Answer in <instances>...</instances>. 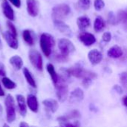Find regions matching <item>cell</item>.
I'll return each instance as SVG.
<instances>
[{
    "mask_svg": "<svg viewBox=\"0 0 127 127\" xmlns=\"http://www.w3.org/2000/svg\"><path fill=\"white\" fill-rule=\"evenodd\" d=\"M39 45L43 54L48 57L52 53V50L55 45V40L53 36L48 33H43L40 36Z\"/></svg>",
    "mask_w": 127,
    "mask_h": 127,
    "instance_id": "obj_2",
    "label": "cell"
},
{
    "mask_svg": "<svg viewBox=\"0 0 127 127\" xmlns=\"http://www.w3.org/2000/svg\"><path fill=\"white\" fill-rule=\"evenodd\" d=\"M1 83L4 86V87L7 89H9V90H12V89H14L16 87V84L13 81L11 80L10 78L7 77H2L1 79Z\"/></svg>",
    "mask_w": 127,
    "mask_h": 127,
    "instance_id": "obj_28",
    "label": "cell"
},
{
    "mask_svg": "<svg viewBox=\"0 0 127 127\" xmlns=\"http://www.w3.org/2000/svg\"><path fill=\"white\" fill-rule=\"evenodd\" d=\"M103 54L97 49H92L88 53V59L92 65L100 64L103 60Z\"/></svg>",
    "mask_w": 127,
    "mask_h": 127,
    "instance_id": "obj_12",
    "label": "cell"
},
{
    "mask_svg": "<svg viewBox=\"0 0 127 127\" xmlns=\"http://www.w3.org/2000/svg\"><path fill=\"white\" fill-rule=\"evenodd\" d=\"M16 97L19 114L22 116H25V115L27 114V103L25 97L22 95H17Z\"/></svg>",
    "mask_w": 127,
    "mask_h": 127,
    "instance_id": "obj_18",
    "label": "cell"
},
{
    "mask_svg": "<svg viewBox=\"0 0 127 127\" xmlns=\"http://www.w3.org/2000/svg\"><path fill=\"white\" fill-rule=\"evenodd\" d=\"M123 103H124V105L127 107V95H126L124 98H123Z\"/></svg>",
    "mask_w": 127,
    "mask_h": 127,
    "instance_id": "obj_40",
    "label": "cell"
},
{
    "mask_svg": "<svg viewBox=\"0 0 127 127\" xmlns=\"http://www.w3.org/2000/svg\"><path fill=\"white\" fill-rule=\"evenodd\" d=\"M67 70L70 76H72L77 79H82V80L91 79L94 80L97 77L96 73L87 70L83 67H82L81 65H76L70 68H68Z\"/></svg>",
    "mask_w": 127,
    "mask_h": 127,
    "instance_id": "obj_1",
    "label": "cell"
},
{
    "mask_svg": "<svg viewBox=\"0 0 127 127\" xmlns=\"http://www.w3.org/2000/svg\"><path fill=\"white\" fill-rule=\"evenodd\" d=\"M42 104L46 111L51 113H55L59 108V103L54 99H45L42 101Z\"/></svg>",
    "mask_w": 127,
    "mask_h": 127,
    "instance_id": "obj_15",
    "label": "cell"
},
{
    "mask_svg": "<svg viewBox=\"0 0 127 127\" xmlns=\"http://www.w3.org/2000/svg\"><path fill=\"white\" fill-rule=\"evenodd\" d=\"M46 69H47V71H48V73L49 74V75H50V77H51V80H52L54 85L55 86V85L58 83V81H59L60 76H59V74H57V72L56 71L54 65L51 64V63H48V64L46 65Z\"/></svg>",
    "mask_w": 127,
    "mask_h": 127,
    "instance_id": "obj_21",
    "label": "cell"
},
{
    "mask_svg": "<svg viewBox=\"0 0 127 127\" xmlns=\"http://www.w3.org/2000/svg\"><path fill=\"white\" fill-rule=\"evenodd\" d=\"M54 27L57 28L58 31H60L61 33L64 34L65 36H71L72 35V31L71 28L65 24L63 21L62 20H54Z\"/></svg>",
    "mask_w": 127,
    "mask_h": 127,
    "instance_id": "obj_13",
    "label": "cell"
},
{
    "mask_svg": "<svg viewBox=\"0 0 127 127\" xmlns=\"http://www.w3.org/2000/svg\"><path fill=\"white\" fill-rule=\"evenodd\" d=\"M3 127H9L7 124H4L3 125Z\"/></svg>",
    "mask_w": 127,
    "mask_h": 127,
    "instance_id": "obj_42",
    "label": "cell"
},
{
    "mask_svg": "<svg viewBox=\"0 0 127 127\" xmlns=\"http://www.w3.org/2000/svg\"><path fill=\"white\" fill-rule=\"evenodd\" d=\"M117 17L119 23H122L124 29L127 31V8L125 10H120L118 12Z\"/></svg>",
    "mask_w": 127,
    "mask_h": 127,
    "instance_id": "obj_26",
    "label": "cell"
},
{
    "mask_svg": "<svg viewBox=\"0 0 127 127\" xmlns=\"http://www.w3.org/2000/svg\"><path fill=\"white\" fill-rule=\"evenodd\" d=\"M23 74H24V77L28 83V84L31 86L32 88H34L36 89V81L33 77V75L31 74V71L27 68H23Z\"/></svg>",
    "mask_w": 127,
    "mask_h": 127,
    "instance_id": "obj_24",
    "label": "cell"
},
{
    "mask_svg": "<svg viewBox=\"0 0 127 127\" xmlns=\"http://www.w3.org/2000/svg\"><path fill=\"white\" fill-rule=\"evenodd\" d=\"M102 39L105 42H109L112 39V33L110 32H105L102 36Z\"/></svg>",
    "mask_w": 127,
    "mask_h": 127,
    "instance_id": "obj_33",
    "label": "cell"
},
{
    "mask_svg": "<svg viewBox=\"0 0 127 127\" xmlns=\"http://www.w3.org/2000/svg\"><path fill=\"white\" fill-rule=\"evenodd\" d=\"M91 6L90 0H78L76 3V7L78 10L86 11L89 9Z\"/></svg>",
    "mask_w": 127,
    "mask_h": 127,
    "instance_id": "obj_27",
    "label": "cell"
},
{
    "mask_svg": "<svg viewBox=\"0 0 127 127\" xmlns=\"http://www.w3.org/2000/svg\"><path fill=\"white\" fill-rule=\"evenodd\" d=\"M4 106L6 109V119L8 123H12L16 120V106L15 100L11 95H7L5 97Z\"/></svg>",
    "mask_w": 127,
    "mask_h": 127,
    "instance_id": "obj_4",
    "label": "cell"
},
{
    "mask_svg": "<svg viewBox=\"0 0 127 127\" xmlns=\"http://www.w3.org/2000/svg\"><path fill=\"white\" fill-rule=\"evenodd\" d=\"M1 47H2V45H1V39H0V49H1Z\"/></svg>",
    "mask_w": 127,
    "mask_h": 127,
    "instance_id": "obj_43",
    "label": "cell"
},
{
    "mask_svg": "<svg viewBox=\"0 0 127 127\" xmlns=\"http://www.w3.org/2000/svg\"><path fill=\"white\" fill-rule=\"evenodd\" d=\"M28 58L32 65L38 71H42L43 69V60L41 54L34 49L30 50L28 53Z\"/></svg>",
    "mask_w": 127,
    "mask_h": 127,
    "instance_id": "obj_7",
    "label": "cell"
},
{
    "mask_svg": "<svg viewBox=\"0 0 127 127\" xmlns=\"http://www.w3.org/2000/svg\"><path fill=\"white\" fill-rule=\"evenodd\" d=\"M108 22L112 25H115L119 23L118 17L115 16L113 11H109L108 13Z\"/></svg>",
    "mask_w": 127,
    "mask_h": 127,
    "instance_id": "obj_29",
    "label": "cell"
},
{
    "mask_svg": "<svg viewBox=\"0 0 127 127\" xmlns=\"http://www.w3.org/2000/svg\"><path fill=\"white\" fill-rule=\"evenodd\" d=\"M123 54L124 51L122 48L118 45H113L107 51V56L112 59H118L123 56Z\"/></svg>",
    "mask_w": 127,
    "mask_h": 127,
    "instance_id": "obj_19",
    "label": "cell"
},
{
    "mask_svg": "<svg viewBox=\"0 0 127 127\" xmlns=\"http://www.w3.org/2000/svg\"><path fill=\"white\" fill-rule=\"evenodd\" d=\"M7 27L8 28L7 31H9L11 33H13L14 36H17V31H16V28L15 27V25L12 23V22L10 21H7Z\"/></svg>",
    "mask_w": 127,
    "mask_h": 127,
    "instance_id": "obj_31",
    "label": "cell"
},
{
    "mask_svg": "<svg viewBox=\"0 0 127 127\" xmlns=\"http://www.w3.org/2000/svg\"><path fill=\"white\" fill-rule=\"evenodd\" d=\"M71 13V8L67 4H59L52 8L51 16L54 20H62L65 19Z\"/></svg>",
    "mask_w": 127,
    "mask_h": 127,
    "instance_id": "obj_3",
    "label": "cell"
},
{
    "mask_svg": "<svg viewBox=\"0 0 127 127\" xmlns=\"http://www.w3.org/2000/svg\"><path fill=\"white\" fill-rule=\"evenodd\" d=\"M78 38L80 39V41L85 45L87 47L92 46V45H94L96 42V38L95 36L89 32H86V31H83L80 33H79Z\"/></svg>",
    "mask_w": 127,
    "mask_h": 127,
    "instance_id": "obj_10",
    "label": "cell"
},
{
    "mask_svg": "<svg viewBox=\"0 0 127 127\" xmlns=\"http://www.w3.org/2000/svg\"><path fill=\"white\" fill-rule=\"evenodd\" d=\"M9 63L16 70H20L23 67V60L18 55L11 57L9 60Z\"/></svg>",
    "mask_w": 127,
    "mask_h": 127,
    "instance_id": "obj_22",
    "label": "cell"
},
{
    "mask_svg": "<svg viewBox=\"0 0 127 127\" xmlns=\"http://www.w3.org/2000/svg\"><path fill=\"white\" fill-rule=\"evenodd\" d=\"M77 25L78 28L80 31H84L90 26L91 22H90V19L88 16H80L77 18Z\"/></svg>",
    "mask_w": 127,
    "mask_h": 127,
    "instance_id": "obj_20",
    "label": "cell"
},
{
    "mask_svg": "<svg viewBox=\"0 0 127 127\" xmlns=\"http://www.w3.org/2000/svg\"><path fill=\"white\" fill-rule=\"evenodd\" d=\"M106 27V22L103 18L100 16H97L94 22V30L95 32L99 33L102 31Z\"/></svg>",
    "mask_w": 127,
    "mask_h": 127,
    "instance_id": "obj_23",
    "label": "cell"
},
{
    "mask_svg": "<svg viewBox=\"0 0 127 127\" xmlns=\"http://www.w3.org/2000/svg\"><path fill=\"white\" fill-rule=\"evenodd\" d=\"M0 76L4 77H6V70H5V67L4 65V64L0 62Z\"/></svg>",
    "mask_w": 127,
    "mask_h": 127,
    "instance_id": "obj_35",
    "label": "cell"
},
{
    "mask_svg": "<svg viewBox=\"0 0 127 127\" xmlns=\"http://www.w3.org/2000/svg\"><path fill=\"white\" fill-rule=\"evenodd\" d=\"M113 89L118 93V94H122L123 93V89H122V87L121 86H118V85H115V86H114V87H113Z\"/></svg>",
    "mask_w": 127,
    "mask_h": 127,
    "instance_id": "obj_37",
    "label": "cell"
},
{
    "mask_svg": "<svg viewBox=\"0 0 127 127\" xmlns=\"http://www.w3.org/2000/svg\"><path fill=\"white\" fill-rule=\"evenodd\" d=\"M57 45H58V48L60 50V53L66 57H68V56L71 54L74 53L76 50L73 42L67 38L60 39L58 40Z\"/></svg>",
    "mask_w": 127,
    "mask_h": 127,
    "instance_id": "obj_6",
    "label": "cell"
},
{
    "mask_svg": "<svg viewBox=\"0 0 127 127\" xmlns=\"http://www.w3.org/2000/svg\"><path fill=\"white\" fill-rule=\"evenodd\" d=\"M26 8L28 13L32 16L36 17L39 13V2L38 0H26Z\"/></svg>",
    "mask_w": 127,
    "mask_h": 127,
    "instance_id": "obj_8",
    "label": "cell"
},
{
    "mask_svg": "<svg viewBox=\"0 0 127 127\" xmlns=\"http://www.w3.org/2000/svg\"><path fill=\"white\" fill-rule=\"evenodd\" d=\"M1 112H2V108H1V106L0 105V115L1 114Z\"/></svg>",
    "mask_w": 127,
    "mask_h": 127,
    "instance_id": "obj_41",
    "label": "cell"
},
{
    "mask_svg": "<svg viewBox=\"0 0 127 127\" xmlns=\"http://www.w3.org/2000/svg\"><path fill=\"white\" fill-rule=\"evenodd\" d=\"M80 117V113L77 110H72L67 113L66 115H64L63 116H60L57 118V121L60 123H62L63 124L68 123L71 120H74L76 118H78Z\"/></svg>",
    "mask_w": 127,
    "mask_h": 127,
    "instance_id": "obj_16",
    "label": "cell"
},
{
    "mask_svg": "<svg viewBox=\"0 0 127 127\" xmlns=\"http://www.w3.org/2000/svg\"><path fill=\"white\" fill-rule=\"evenodd\" d=\"M22 38L26 44H28L30 46H32L34 45V38L33 36V34L31 31L28 29H25L22 32Z\"/></svg>",
    "mask_w": 127,
    "mask_h": 127,
    "instance_id": "obj_25",
    "label": "cell"
},
{
    "mask_svg": "<svg viewBox=\"0 0 127 127\" xmlns=\"http://www.w3.org/2000/svg\"><path fill=\"white\" fill-rule=\"evenodd\" d=\"M1 10L4 16L8 19V21L13 22L15 19V14L13 7L7 0H2Z\"/></svg>",
    "mask_w": 127,
    "mask_h": 127,
    "instance_id": "obj_9",
    "label": "cell"
},
{
    "mask_svg": "<svg viewBox=\"0 0 127 127\" xmlns=\"http://www.w3.org/2000/svg\"><path fill=\"white\" fill-rule=\"evenodd\" d=\"M3 38L10 48L16 50L19 48V42L17 39V36H14L9 31H6L3 33Z\"/></svg>",
    "mask_w": 127,
    "mask_h": 127,
    "instance_id": "obj_11",
    "label": "cell"
},
{
    "mask_svg": "<svg viewBox=\"0 0 127 127\" xmlns=\"http://www.w3.org/2000/svg\"><path fill=\"white\" fill-rule=\"evenodd\" d=\"M119 78L121 84L124 87H127V71H124L121 73L119 75Z\"/></svg>",
    "mask_w": 127,
    "mask_h": 127,
    "instance_id": "obj_32",
    "label": "cell"
},
{
    "mask_svg": "<svg viewBox=\"0 0 127 127\" xmlns=\"http://www.w3.org/2000/svg\"><path fill=\"white\" fill-rule=\"evenodd\" d=\"M94 7L97 11H100L105 7V2L103 0H95Z\"/></svg>",
    "mask_w": 127,
    "mask_h": 127,
    "instance_id": "obj_30",
    "label": "cell"
},
{
    "mask_svg": "<svg viewBox=\"0 0 127 127\" xmlns=\"http://www.w3.org/2000/svg\"><path fill=\"white\" fill-rule=\"evenodd\" d=\"M27 106H28L29 109L34 112L36 113L39 110V102L37 100V97L33 95H28L27 97L26 100Z\"/></svg>",
    "mask_w": 127,
    "mask_h": 127,
    "instance_id": "obj_17",
    "label": "cell"
},
{
    "mask_svg": "<svg viewBox=\"0 0 127 127\" xmlns=\"http://www.w3.org/2000/svg\"><path fill=\"white\" fill-rule=\"evenodd\" d=\"M54 86L56 89V95L59 101L64 102L68 96V87L66 83V80L60 76L59 81Z\"/></svg>",
    "mask_w": 127,
    "mask_h": 127,
    "instance_id": "obj_5",
    "label": "cell"
},
{
    "mask_svg": "<svg viewBox=\"0 0 127 127\" xmlns=\"http://www.w3.org/2000/svg\"><path fill=\"white\" fill-rule=\"evenodd\" d=\"M84 92L80 88H76L74 89L69 96V102L71 103H78L83 100Z\"/></svg>",
    "mask_w": 127,
    "mask_h": 127,
    "instance_id": "obj_14",
    "label": "cell"
},
{
    "mask_svg": "<svg viewBox=\"0 0 127 127\" xmlns=\"http://www.w3.org/2000/svg\"><path fill=\"white\" fill-rule=\"evenodd\" d=\"M19 127H29V125H28L27 123H25V122H21V123H20V124H19Z\"/></svg>",
    "mask_w": 127,
    "mask_h": 127,
    "instance_id": "obj_38",
    "label": "cell"
},
{
    "mask_svg": "<svg viewBox=\"0 0 127 127\" xmlns=\"http://www.w3.org/2000/svg\"><path fill=\"white\" fill-rule=\"evenodd\" d=\"M63 127H80V124L78 121H75L74 123H66L64 124Z\"/></svg>",
    "mask_w": 127,
    "mask_h": 127,
    "instance_id": "obj_34",
    "label": "cell"
},
{
    "mask_svg": "<svg viewBox=\"0 0 127 127\" xmlns=\"http://www.w3.org/2000/svg\"><path fill=\"white\" fill-rule=\"evenodd\" d=\"M7 1L17 8H19L21 7V0H7Z\"/></svg>",
    "mask_w": 127,
    "mask_h": 127,
    "instance_id": "obj_36",
    "label": "cell"
},
{
    "mask_svg": "<svg viewBox=\"0 0 127 127\" xmlns=\"http://www.w3.org/2000/svg\"><path fill=\"white\" fill-rule=\"evenodd\" d=\"M3 96H4V92L0 84V97H3Z\"/></svg>",
    "mask_w": 127,
    "mask_h": 127,
    "instance_id": "obj_39",
    "label": "cell"
}]
</instances>
